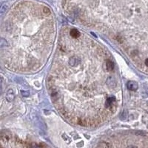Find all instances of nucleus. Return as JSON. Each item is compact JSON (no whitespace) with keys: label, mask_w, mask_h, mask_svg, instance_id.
I'll return each instance as SVG.
<instances>
[{"label":"nucleus","mask_w":148,"mask_h":148,"mask_svg":"<svg viewBox=\"0 0 148 148\" xmlns=\"http://www.w3.org/2000/svg\"><path fill=\"white\" fill-rule=\"evenodd\" d=\"M106 51L79 31L64 36L49 78L53 101L63 113L71 101L90 102L93 124L114 114L118 105V80Z\"/></svg>","instance_id":"1"},{"label":"nucleus","mask_w":148,"mask_h":148,"mask_svg":"<svg viewBox=\"0 0 148 148\" xmlns=\"http://www.w3.org/2000/svg\"><path fill=\"white\" fill-rule=\"evenodd\" d=\"M31 148H41V147H39V146H36V145H33L31 147Z\"/></svg>","instance_id":"3"},{"label":"nucleus","mask_w":148,"mask_h":148,"mask_svg":"<svg viewBox=\"0 0 148 148\" xmlns=\"http://www.w3.org/2000/svg\"><path fill=\"white\" fill-rule=\"evenodd\" d=\"M128 86V88L130 89V90H136V89L138 88V84L136 82H130L129 84H127Z\"/></svg>","instance_id":"2"}]
</instances>
